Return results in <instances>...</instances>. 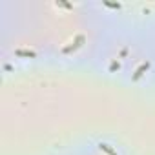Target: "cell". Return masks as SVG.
Here are the masks:
<instances>
[{
  "mask_svg": "<svg viewBox=\"0 0 155 155\" xmlns=\"http://www.w3.org/2000/svg\"><path fill=\"white\" fill-rule=\"evenodd\" d=\"M15 8V37L49 58L71 64H93L113 26L90 4L24 2Z\"/></svg>",
  "mask_w": 155,
  "mask_h": 155,
  "instance_id": "6da1fadb",
  "label": "cell"
},
{
  "mask_svg": "<svg viewBox=\"0 0 155 155\" xmlns=\"http://www.w3.org/2000/svg\"><path fill=\"white\" fill-rule=\"evenodd\" d=\"M151 64H155V57L142 31L115 26L110 28L93 60V66L101 73L120 81H137V77Z\"/></svg>",
  "mask_w": 155,
  "mask_h": 155,
  "instance_id": "7a4b0ae2",
  "label": "cell"
},
{
  "mask_svg": "<svg viewBox=\"0 0 155 155\" xmlns=\"http://www.w3.org/2000/svg\"><path fill=\"white\" fill-rule=\"evenodd\" d=\"M79 155H128V151L124 150V146L120 142H117L115 139L110 137H97L88 140Z\"/></svg>",
  "mask_w": 155,
  "mask_h": 155,
  "instance_id": "3957f363",
  "label": "cell"
}]
</instances>
